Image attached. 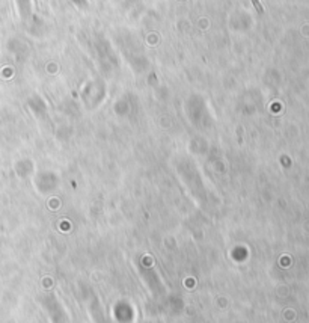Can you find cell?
<instances>
[{"label":"cell","instance_id":"7a4b0ae2","mask_svg":"<svg viewBox=\"0 0 309 323\" xmlns=\"http://www.w3.org/2000/svg\"><path fill=\"white\" fill-rule=\"evenodd\" d=\"M253 3H255V6L258 8V12H263V8L260 6V3H258V0H253Z\"/></svg>","mask_w":309,"mask_h":323},{"label":"cell","instance_id":"6da1fadb","mask_svg":"<svg viewBox=\"0 0 309 323\" xmlns=\"http://www.w3.org/2000/svg\"><path fill=\"white\" fill-rule=\"evenodd\" d=\"M74 5H77L79 8H86L88 6V2L86 0H73Z\"/></svg>","mask_w":309,"mask_h":323}]
</instances>
